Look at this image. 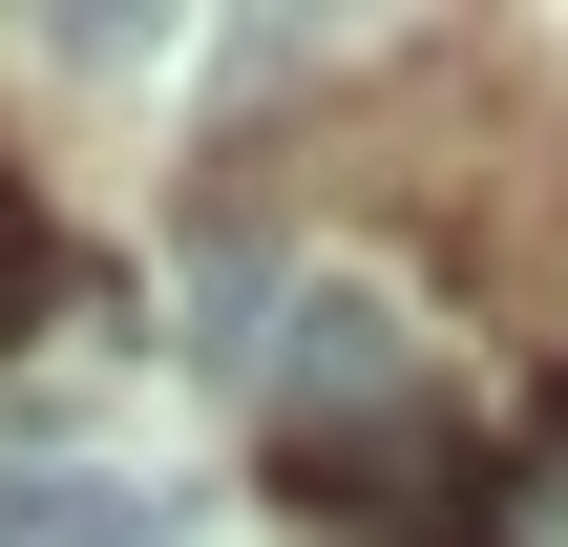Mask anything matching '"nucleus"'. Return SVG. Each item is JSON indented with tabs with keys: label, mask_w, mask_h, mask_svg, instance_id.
Here are the masks:
<instances>
[{
	"label": "nucleus",
	"mask_w": 568,
	"mask_h": 547,
	"mask_svg": "<svg viewBox=\"0 0 568 547\" xmlns=\"http://www.w3.org/2000/svg\"><path fill=\"white\" fill-rule=\"evenodd\" d=\"M0 547H148L126 485H0Z\"/></svg>",
	"instance_id": "nucleus-1"
},
{
	"label": "nucleus",
	"mask_w": 568,
	"mask_h": 547,
	"mask_svg": "<svg viewBox=\"0 0 568 547\" xmlns=\"http://www.w3.org/2000/svg\"><path fill=\"white\" fill-rule=\"evenodd\" d=\"M21 316H42V211L0 190V337H21Z\"/></svg>",
	"instance_id": "nucleus-2"
}]
</instances>
